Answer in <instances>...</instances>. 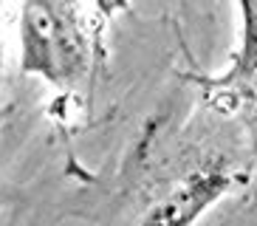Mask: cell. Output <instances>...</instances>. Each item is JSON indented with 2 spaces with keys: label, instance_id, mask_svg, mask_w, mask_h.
I'll return each mask as SVG.
<instances>
[{
  "label": "cell",
  "instance_id": "1",
  "mask_svg": "<svg viewBox=\"0 0 257 226\" xmlns=\"http://www.w3.org/2000/svg\"><path fill=\"white\" fill-rule=\"evenodd\" d=\"M102 26L85 0H23L17 20L20 71L62 99L79 96L102 60Z\"/></svg>",
  "mask_w": 257,
  "mask_h": 226
},
{
  "label": "cell",
  "instance_id": "3",
  "mask_svg": "<svg viewBox=\"0 0 257 226\" xmlns=\"http://www.w3.org/2000/svg\"><path fill=\"white\" fill-rule=\"evenodd\" d=\"M237 181V175L232 170H209L201 173L195 178L187 181V187H181L178 192L167 198V201L156 203V212L144 215V220H192L198 218V212L209 206V201H218L226 189H232V184Z\"/></svg>",
  "mask_w": 257,
  "mask_h": 226
},
{
  "label": "cell",
  "instance_id": "5",
  "mask_svg": "<svg viewBox=\"0 0 257 226\" xmlns=\"http://www.w3.org/2000/svg\"><path fill=\"white\" fill-rule=\"evenodd\" d=\"M0 3H3V0H0Z\"/></svg>",
  "mask_w": 257,
  "mask_h": 226
},
{
  "label": "cell",
  "instance_id": "4",
  "mask_svg": "<svg viewBox=\"0 0 257 226\" xmlns=\"http://www.w3.org/2000/svg\"><path fill=\"white\" fill-rule=\"evenodd\" d=\"M93 6H96V15L102 23L113 20L116 15H121V12H127L130 0H93Z\"/></svg>",
  "mask_w": 257,
  "mask_h": 226
},
{
  "label": "cell",
  "instance_id": "2",
  "mask_svg": "<svg viewBox=\"0 0 257 226\" xmlns=\"http://www.w3.org/2000/svg\"><path fill=\"white\" fill-rule=\"evenodd\" d=\"M240 34L229 62L218 74H189L204 102L240 119L257 136V0H237Z\"/></svg>",
  "mask_w": 257,
  "mask_h": 226
}]
</instances>
